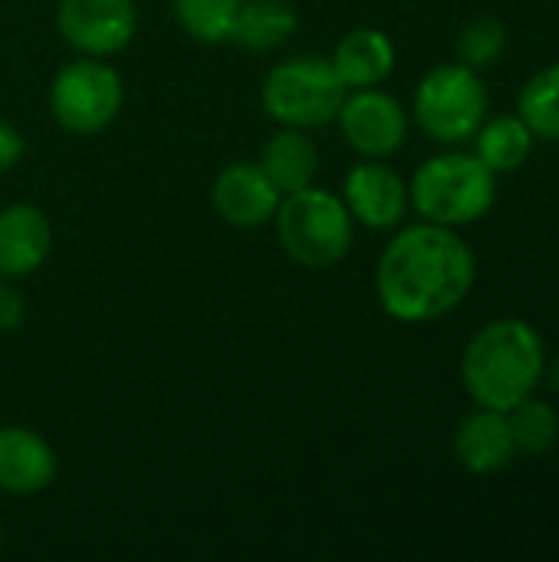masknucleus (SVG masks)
I'll return each instance as SVG.
<instances>
[{
    "instance_id": "9d476101",
    "label": "nucleus",
    "mask_w": 559,
    "mask_h": 562,
    "mask_svg": "<svg viewBox=\"0 0 559 562\" xmlns=\"http://www.w3.org/2000/svg\"><path fill=\"white\" fill-rule=\"evenodd\" d=\"M356 224L369 231H395L409 214V184L382 158L353 165L343 178L339 194Z\"/></svg>"
},
{
    "instance_id": "f3484780",
    "label": "nucleus",
    "mask_w": 559,
    "mask_h": 562,
    "mask_svg": "<svg viewBox=\"0 0 559 562\" xmlns=\"http://www.w3.org/2000/svg\"><path fill=\"white\" fill-rule=\"evenodd\" d=\"M297 23V10L287 0H244L227 43L247 53H270L293 36Z\"/></svg>"
},
{
    "instance_id": "f8f14e48",
    "label": "nucleus",
    "mask_w": 559,
    "mask_h": 562,
    "mask_svg": "<svg viewBox=\"0 0 559 562\" xmlns=\"http://www.w3.org/2000/svg\"><path fill=\"white\" fill-rule=\"evenodd\" d=\"M59 461L40 431L23 425L0 428V491L10 497L43 494L56 481Z\"/></svg>"
},
{
    "instance_id": "b1692460",
    "label": "nucleus",
    "mask_w": 559,
    "mask_h": 562,
    "mask_svg": "<svg viewBox=\"0 0 559 562\" xmlns=\"http://www.w3.org/2000/svg\"><path fill=\"white\" fill-rule=\"evenodd\" d=\"M23 155H26V142H23L20 128L0 119V175L13 171L23 161Z\"/></svg>"
},
{
    "instance_id": "f257e3e1",
    "label": "nucleus",
    "mask_w": 559,
    "mask_h": 562,
    "mask_svg": "<svg viewBox=\"0 0 559 562\" xmlns=\"http://www.w3.org/2000/svg\"><path fill=\"white\" fill-rule=\"evenodd\" d=\"M478 277V260L458 227L412 224L382 250L376 296L399 323H432L458 310Z\"/></svg>"
},
{
    "instance_id": "412c9836",
    "label": "nucleus",
    "mask_w": 559,
    "mask_h": 562,
    "mask_svg": "<svg viewBox=\"0 0 559 562\" xmlns=\"http://www.w3.org/2000/svg\"><path fill=\"white\" fill-rule=\"evenodd\" d=\"M507 415L511 435H514V448L521 454H547L559 438V415L554 405L527 395L524 402H517Z\"/></svg>"
},
{
    "instance_id": "1a4fd4ad",
    "label": "nucleus",
    "mask_w": 559,
    "mask_h": 562,
    "mask_svg": "<svg viewBox=\"0 0 559 562\" xmlns=\"http://www.w3.org/2000/svg\"><path fill=\"white\" fill-rule=\"evenodd\" d=\"M336 125L343 132V138L349 142L353 151H359L362 158H392L395 151H402L405 138H409V112L402 109V102L389 92H382L379 86L372 89H349Z\"/></svg>"
},
{
    "instance_id": "a211bd4d",
    "label": "nucleus",
    "mask_w": 559,
    "mask_h": 562,
    "mask_svg": "<svg viewBox=\"0 0 559 562\" xmlns=\"http://www.w3.org/2000/svg\"><path fill=\"white\" fill-rule=\"evenodd\" d=\"M478 148L474 155L494 171V175H511L524 168V161L534 151V132L521 115H494L484 119L481 128L474 132Z\"/></svg>"
},
{
    "instance_id": "6ab92c4d",
    "label": "nucleus",
    "mask_w": 559,
    "mask_h": 562,
    "mask_svg": "<svg viewBox=\"0 0 559 562\" xmlns=\"http://www.w3.org/2000/svg\"><path fill=\"white\" fill-rule=\"evenodd\" d=\"M517 115L527 122L534 138L559 142V63L524 82Z\"/></svg>"
},
{
    "instance_id": "20e7f679",
    "label": "nucleus",
    "mask_w": 559,
    "mask_h": 562,
    "mask_svg": "<svg viewBox=\"0 0 559 562\" xmlns=\"http://www.w3.org/2000/svg\"><path fill=\"white\" fill-rule=\"evenodd\" d=\"M273 224L283 254L310 270L336 267L349 254L356 234V221L346 201L316 184L283 194Z\"/></svg>"
},
{
    "instance_id": "0eeeda50",
    "label": "nucleus",
    "mask_w": 559,
    "mask_h": 562,
    "mask_svg": "<svg viewBox=\"0 0 559 562\" xmlns=\"http://www.w3.org/2000/svg\"><path fill=\"white\" fill-rule=\"evenodd\" d=\"M125 102L122 76L96 56H79L66 63L49 86V112L59 128L72 135L105 132Z\"/></svg>"
},
{
    "instance_id": "423d86ee",
    "label": "nucleus",
    "mask_w": 559,
    "mask_h": 562,
    "mask_svg": "<svg viewBox=\"0 0 559 562\" xmlns=\"http://www.w3.org/2000/svg\"><path fill=\"white\" fill-rule=\"evenodd\" d=\"M418 128L445 145L471 138L488 119V89L478 69L465 63H445L422 76L412 102Z\"/></svg>"
},
{
    "instance_id": "4468645a",
    "label": "nucleus",
    "mask_w": 559,
    "mask_h": 562,
    "mask_svg": "<svg viewBox=\"0 0 559 562\" xmlns=\"http://www.w3.org/2000/svg\"><path fill=\"white\" fill-rule=\"evenodd\" d=\"M455 458L471 474H497V471H504L517 458L507 415L491 412V408L471 412L455 431Z\"/></svg>"
},
{
    "instance_id": "393cba45",
    "label": "nucleus",
    "mask_w": 559,
    "mask_h": 562,
    "mask_svg": "<svg viewBox=\"0 0 559 562\" xmlns=\"http://www.w3.org/2000/svg\"><path fill=\"white\" fill-rule=\"evenodd\" d=\"M550 385H554V389H559V356H557V362L550 366Z\"/></svg>"
},
{
    "instance_id": "5701e85b",
    "label": "nucleus",
    "mask_w": 559,
    "mask_h": 562,
    "mask_svg": "<svg viewBox=\"0 0 559 562\" xmlns=\"http://www.w3.org/2000/svg\"><path fill=\"white\" fill-rule=\"evenodd\" d=\"M26 319V300L13 286V280L0 277V333H16Z\"/></svg>"
},
{
    "instance_id": "9b49d317",
    "label": "nucleus",
    "mask_w": 559,
    "mask_h": 562,
    "mask_svg": "<svg viewBox=\"0 0 559 562\" xmlns=\"http://www.w3.org/2000/svg\"><path fill=\"white\" fill-rule=\"evenodd\" d=\"M280 198L283 194L257 161H231L217 171L211 184V204L217 217L237 231H257L270 224L280 207Z\"/></svg>"
},
{
    "instance_id": "a878e982",
    "label": "nucleus",
    "mask_w": 559,
    "mask_h": 562,
    "mask_svg": "<svg viewBox=\"0 0 559 562\" xmlns=\"http://www.w3.org/2000/svg\"><path fill=\"white\" fill-rule=\"evenodd\" d=\"M0 547H3V524H0Z\"/></svg>"
},
{
    "instance_id": "2eb2a0df",
    "label": "nucleus",
    "mask_w": 559,
    "mask_h": 562,
    "mask_svg": "<svg viewBox=\"0 0 559 562\" xmlns=\"http://www.w3.org/2000/svg\"><path fill=\"white\" fill-rule=\"evenodd\" d=\"M329 63L346 89H372L392 76L395 43L376 26H356L336 43Z\"/></svg>"
},
{
    "instance_id": "ddd939ff",
    "label": "nucleus",
    "mask_w": 559,
    "mask_h": 562,
    "mask_svg": "<svg viewBox=\"0 0 559 562\" xmlns=\"http://www.w3.org/2000/svg\"><path fill=\"white\" fill-rule=\"evenodd\" d=\"M53 250V224L36 204H10L0 211V277H33Z\"/></svg>"
},
{
    "instance_id": "dca6fc26",
    "label": "nucleus",
    "mask_w": 559,
    "mask_h": 562,
    "mask_svg": "<svg viewBox=\"0 0 559 562\" xmlns=\"http://www.w3.org/2000/svg\"><path fill=\"white\" fill-rule=\"evenodd\" d=\"M257 165L264 175L277 184L280 194H293L300 188H310L320 171V148L306 135V128L280 125L260 148Z\"/></svg>"
},
{
    "instance_id": "f03ea898",
    "label": "nucleus",
    "mask_w": 559,
    "mask_h": 562,
    "mask_svg": "<svg viewBox=\"0 0 559 562\" xmlns=\"http://www.w3.org/2000/svg\"><path fill=\"white\" fill-rule=\"evenodd\" d=\"M547 372L544 339L524 319H494L481 326L461 359L465 392L478 408L511 412L534 395Z\"/></svg>"
},
{
    "instance_id": "aec40b11",
    "label": "nucleus",
    "mask_w": 559,
    "mask_h": 562,
    "mask_svg": "<svg viewBox=\"0 0 559 562\" xmlns=\"http://www.w3.org/2000/svg\"><path fill=\"white\" fill-rule=\"evenodd\" d=\"M244 0H171L178 26L198 43H227Z\"/></svg>"
},
{
    "instance_id": "39448f33",
    "label": "nucleus",
    "mask_w": 559,
    "mask_h": 562,
    "mask_svg": "<svg viewBox=\"0 0 559 562\" xmlns=\"http://www.w3.org/2000/svg\"><path fill=\"white\" fill-rule=\"evenodd\" d=\"M346 86L336 76L333 63L323 56H293L277 63L264 76L260 102L277 125L290 128H320L336 122L346 99Z\"/></svg>"
},
{
    "instance_id": "6e6552de",
    "label": "nucleus",
    "mask_w": 559,
    "mask_h": 562,
    "mask_svg": "<svg viewBox=\"0 0 559 562\" xmlns=\"http://www.w3.org/2000/svg\"><path fill=\"white\" fill-rule=\"evenodd\" d=\"M56 30L79 56L109 59L135 40L138 7L135 0H59Z\"/></svg>"
},
{
    "instance_id": "7ed1b4c3",
    "label": "nucleus",
    "mask_w": 559,
    "mask_h": 562,
    "mask_svg": "<svg viewBox=\"0 0 559 562\" xmlns=\"http://www.w3.org/2000/svg\"><path fill=\"white\" fill-rule=\"evenodd\" d=\"M497 198V175L468 151H441L418 165L409 184V204L432 224L468 227L481 221Z\"/></svg>"
},
{
    "instance_id": "4be33fe9",
    "label": "nucleus",
    "mask_w": 559,
    "mask_h": 562,
    "mask_svg": "<svg viewBox=\"0 0 559 562\" xmlns=\"http://www.w3.org/2000/svg\"><path fill=\"white\" fill-rule=\"evenodd\" d=\"M458 63L471 69H491L507 49V26L497 16H478L458 33Z\"/></svg>"
}]
</instances>
